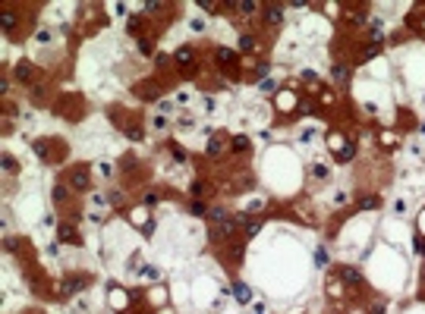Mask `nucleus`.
I'll list each match as a JSON object with an SVG mask.
<instances>
[{
    "instance_id": "obj_15",
    "label": "nucleus",
    "mask_w": 425,
    "mask_h": 314,
    "mask_svg": "<svg viewBox=\"0 0 425 314\" xmlns=\"http://www.w3.org/2000/svg\"><path fill=\"white\" fill-rule=\"evenodd\" d=\"M233 10H240V13H255L258 6H255L252 0H243V3H233Z\"/></svg>"
},
{
    "instance_id": "obj_11",
    "label": "nucleus",
    "mask_w": 425,
    "mask_h": 314,
    "mask_svg": "<svg viewBox=\"0 0 425 314\" xmlns=\"http://www.w3.org/2000/svg\"><path fill=\"white\" fill-rule=\"evenodd\" d=\"M82 286H85V279H66V283H63V292H79L82 289Z\"/></svg>"
},
{
    "instance_id": "obj_27",
    "label": "nucleus",
    "mask_w": 425,
    "mask_h": 314,
    "mask_svg": "<svg viewBox=\"0 0 425 314\" xmlns=\"http://www.w3.org/2000/svg\"><path fill=\"white\" fill-rule=\"evenodd\" d=\"M192 214H205V205H202V201H192Z\"/></svg>"
},
{
    "instance_id": "obj_8",
    "label": "nucleus",
    "mask_w": 425,
    "mask_h": 314,
    "mask_svg": "<svg viewBox=\"0 0 425 314\" xmlns=\"http://www.w3.org/2000/svg\"><path fill=\"white\" fill-rule=\"evenodd\" d=\"M192 47H180V50H176V63H180V66H189L192 63Z\"/></svg>"
},
{
    "instance_id": "obj_28",
    "label": "nucleus",
    "mask_w": 425,
    "mask_h": 314,
    "mask_svg": "<svg viewBox=\"0 0 425 314\" xmlns=\"http://www.w3.org/2000/svg\"><path fill=\"white\" fill-rule=\"evenodd\" d=\"M205 192V182H192V195H202Z\"/></svg>"
},
{
    "instance_id": "obj_22",
    "label": "nucleus",
    "mask_w": 425,
    "mask_h": 314,
    "mask_svg": "<svg viewBox=\"0 0 425 314\" xmlns=\"http://www.w3.org/2000/svg\"><path fill=\"white\" fill-rule=\"evenodd\" d=\"M240 47H243V50H252V47H255V41H252L249 35H243V38H240Z\"/></svg>"
},
{
    "instance_id": "obj_16",
    "label": "nucleus",
    "mask_w": 425,
    "mask_h": 314,
    "mask_svg": "<svg viewBox=\"0 0 425 314\" xmlns=\"http://www.w3.org/2000/svg\"><path fill=\"white\" fill-rule=\"evenodd\" d=\"M258 230H261L258 220H249V223H246V236H249V239H252V236H258Z\"/></svg>"
},
{
    "instance_id": "obj_21",
    "label": "nucleus",
    "mask_w": 425,
    "mask_h": 314,
    "mask_svg": "<svg viewBox=\"0 0 425 314\" xmlns=\"http://www.w3.org/2000/svg\"><path fill=\"white\" fill-rule=\"evenodd\" d=\"M54 201H66V185H57L54 189Z\"/></svg>"
},
{
    "instance_id": "obj_13",
    "label": "nucleus",
    "mask_w": 425,
    "mask_h": 314,
    "mask_svg": "<svg viewBox=\"0 0 425 314\" xmlns=\"http://www.w3.org/2000/svg\"><path fill=\"white\" fill-rule=\"evenodd\" d=\"M233 57H236V54H233L230 47H217V63H230Z\"/></svg>"
},
{
    "instance_id": "obj_20",
    "label": "nucleus",
    "mask_w": 425,
    "mask_h": 314,
    "mask_svg": "<svg viewBox=\"0 0 425 314\" xmlns=\"http://www.w3.org/2000/svg\"><path fill=\"white\" fill-rule=\"evenodd\" d=\"M129 32H132V35H135V32H142V19H139V16H132V19H129Z\"/></svg>"
},
{
    "instance_id": "obj_29",
    "label": "nucleus",
    "mask_w": 425,
    "mask_h": 314,
    "mask_svg": "<svg viewBox=\"0 0 425 314\" xmlns=\"http://www.w3.org/2000/svg\"><path fill=\"white\" fill-rule=\"evenodd\" d=\"M3 170H16V160L13 157H3Z\"/></svg>"
},
{
    "instance_id": "obj_3",
    "label": "nucleus",
    "mask_w": 425,
    "mask_h": 314,
    "mask_svg": "<svg viewBox=\"0 0 425 314\" xmlns=\"http://www.w3.org/2000/svg\"><path fill=\"white\" fill-rule=\"evenodd\" d=\"M236 226H240V220H220V223L214 226V233H211V236H214V239H227V236H230V233L236 230Z\"/></svg>"
},
{
    "instance_id": "obj_17",
    "label": "nucleus",
    "mask_w": 425,
    "mask_h": 314,
    "mask_svg": "<svg viewBox=\"0 0 425 314\" xmlns=\"http://www.w3.org/2000/svg\"><path fill=\"white\" fill-rule=\"evenodd\" d=\"M328 141H331V151H334V154H337V151H343V148H346V145H343V139H340V135H331Z\"/></svg>"
},
{
    "instance_id": "obj_2",
    "label": "nucleus",
    "mask_w": 425,
    "mask_h": 314,
    "mask_svg": "<svg viewBox=\"0 0 425 314\" xmlns=\"http://www.w3.org/2000/svg\"><path fill=\"white\" fill-rule=\"evenodd\" d=\"M73 189L76 192H85V189H88V182H91V176H88V170H85V167H79V170H73Z\"/></svg>"
},
{
    "instance_id": "obj_23",
    "label": "nucleus",
    "mask_w": 425,
    "mask_h": 314,
    "mask_svg": "<svg viewBox=\"0 0 425 314\" xmlns=\"http://www.w3.org/2000/svg\"><path fill=\"white\" fill-rule=\"evenodd\" d=\"M359 208H365V210H372V208H378V198H365V201H359Z\"/></svg>"
},
{
    "instance_id": "obj_14",
    "label": "nucleus",
    "mask_w": 425,
    "mask_h": 314,
    "mask_svg": "<svg viewBox=\"0 0 425 314\" xmlns=\"http://www.w3.org/2000/svg\"><path fill=\"white\" fill-rule=\"evenodd\" d=\"M233 151H246L249 148V139H246V135H233V145H230Z\"/></svg>"
},
{
    "instance_id": "obj_26",
    "label": "nucleus",
    "mask_w": 425,
    "mask_h": 314,
    "mask_svg": "<svg viewBox=\"0 0 425 314\" xmlns=\"http://www.w3.org/2000/svg\"><path fill=\"white\" fill-rule=\"evenodd\" d=\"M315 176H318V179H325V176H328V167L318 164V167H315Z\"/></svg>"
},
{
    "instance_id": "obj_24",
    "label": "nucleus",
    "mask_w": 425,
    "mask_h": 314,
    "mask_svg": "<svg viewBox=\"0 0 425 314\" xmlns=\"http://www.w3.org/2000/svg\"><path fill=\"white\" fill-rule=\"evenodd\" d=\"M35 151H38V157H47V141H35Z\"/></svg>"
},
{
    "instance_id": "obj_19",
    "label": "nucleus",
    "mask_w": 425,
    "mask_h": 314,
    "mask_svg": "<svg viewBox=\"0 0 425 314\" xmlns=\"http://www.w3.org/2000/svg\"><path fill=\"white\" fill-rule=\"evenodd\" d=\"M353 154H356V148H353V145H346L343 151H340V160H353Z\"/></svg>"
},
{
    "instance_id": "obj_4",
    "label": "nucleus",
    "mask_w": 425,
    "mask_h": 314,
    "mask_svg": "<svg viewBox=\"0 0 425 314\" xmlns=\"http://www.w3.org/2000/svg\"><path fill=\"white\" fill-rule=\"evenodd\" d=\"M340 277H343L350 286H362V274L356 267H340Z\"/></svg>"
},
{
    "instance_id": "obj_25",
    "label": "nucleus",
    "mask_w": 425,
    "mask_h": 314,
    "mask_svg": "<svg viewBox=\"0 0 425 314\" xmlns=\"http://www.w3.org/2000/svg\"><path fill=\"white\" fill-rule=\"evenodd\" d=\"M378 54V44H372L369 50H365V54H362V60H372V57H375Z\"/></svg>"
},
{
    "instance_id": "obj_5",
    "label": "nucleus",
    "mask_w": 425,
    "mask_h": 314,
    "mask_svg": "<svg viewBox=\"0 0 425 314\" xmlns=\"http://www.w3.org/2000/svg\"><path fill=\"white\" fill-rule=\"evenodd\" d=\"M233 295H236V302H243V305L252 302V292H249V286H246V283H233Z\"/></svg>"
},
{
    "instance_id": "obj_10",
    "label": "nucleus",
    "mask_w": 425,
    "mask_h": 314,
    "mask_svg": "<svg viewBox=\"0 0 425 314\" xmlns=\"http://www.w3.org/2000/svg\"><path fill=\"white\" fill-rule=\"evenodd\" d=\"M16 75H19L22 82H32V63H29V60H22L19 66H16Z\"/></svg>"
},
{
    "instance_id": "obj_12",
    "label": "nucleus",
    "mask_w": 425,
    "mask_h": 314,
    "mask_svg": "<svg viewBox=\"0 0 425 314\" xmlns=\"http://www.w3.org/2000/svg\"><path fill=\"white\" fill-rule=\"evenodd\" d=\"M0 25H3V32H10V29H13V25H16V16H13V13H6V10H3V13H0Z\"/></svg>"
},
{
    "instance_id": "obj_6",
    "label": "nucleus",
    "mask_w": 425,
    "mask_h": 314,
    "mask_svg": "<svg viewBox=\"0 0 425 314\" xmlns=\"http://www.w3.org/2000/svg\"><path fill=\"white\" fill-rule=\"evenodd\" d=\"M57 236H60V242H76V239H79V236H76V230H73L70 223H63L60 230H57Z\"/></svg>"
},
{
    "instance_id": "obj_31",
    "label": "nucleus",
    "mask_w": 425,
    "mask_h": 314,
    "mask_svg": "<svg viewBox=\"0 0 425 314\" xmlns=\"http://www.w3.org/2000/svg\"><path fill=\"white\" fill-rule=\"evenodd\" d=\"M255 314H265V308H255Z\"/></svg>"
},
{
    "instance_id": "obj_18",
    "label": "nucleus",
    "mask_w": 425,
    "mask_h": 314,
    "mask_svg": "<svg viewBox=\"0 0 425 314\" xmlns=\"http://www.w3.org/2000/svg\"><path fill=\"white\" fill-rule=\"evenodd\" d=\"M211 220H214V223H220V220H227V210L224 208H211V214H208Z\"/></svg>"
},
{
    "instance_id": "obj_9",
    "label": "nucleus",
    "mask_w": 425,
    "mask_h": 314,
    "mask_svg": "<svg viewBox=\"0 0 425 314\" xmlns=\"http://www.w3.org/2000/svg\"><path fill=\"white\" fill-rule=\"evenodd\" d=\"M331 75H334L337 85H346V79H350V70H346V66H334V70H331Z\"/></svg>"
},
{
    "instance_id": "obj_1",
    "label": "nucleus",
    "mask_w": 425,
    "mask_h": 314,
    "mask_svg": "<svg viewBox=\"0 0 425 314\" xmlns=\"http://www.w3.org/2000/svg\"><path fill=\"white\" fill-rule=\"evenodd\" d=\"M261 16H265L268 25H277V22H284V6H280V3H268V6H261Z\"/></svg>"
},
{
    "instance_id": "obj_7",
    "label": "nucleus",
    "mask_w": 425,
    "mask_h": 314,
    "mask_svg": "<svg viewBox=\"0 0 425 314\" xmlns=\"http://www.w3.org/2000/svg\"><path fill=\"white\" fill-rule=\"evenodd\" d=\"M205 151H208V154H211V157H217V154H220V151H224V141H220V139H217V135H211V139H208V148H205Z\"/></svg>"
},
{
    "instance_id": "obj_30",
    "label": "nucleus",
    "mask_w": 425,
    "mask_h": 314,
    "mask_svg": "<svg viewBox=\"0 0 425 314\" xmlns=\"http://www.w3.org/2000/svg\"><path fill=\"white\" fill-rule=\"evenodd\" d=\"M145 277L148 279H158V267H145Z\"/></svg>"
}]
</instances>
